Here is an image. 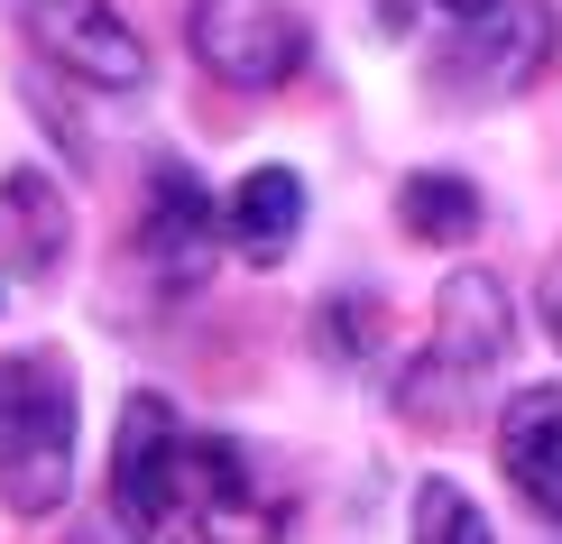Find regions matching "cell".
I'll list each match as a JSON object with an SVG mask.
<instances>
[{
  "label": "cell",
  "mask_w": 562,
  "mask_h": 544,
  "mask_svg": "<svg viewBox=\"0 0 562 544\" xmlns=\"http://www.w3.org/2000/svg\"><path fill=\"white\" fill-rule=\"evenodd\" d=\"M406 544H498L488 535V517H480V499L461 480H415V526H406Z\"/></svg>",
  "instance_id": "7c38bea8"
},
{
  "label": "cell",
  "mask_w": 562,
  "mask_h": 544,
  "mask_svg": "<svg viewBox=\"0 0 562 544\" xmlns=\"http://www.w3.org/2000/svg\"><path fill=\"white\" fill-rule=\"evenodd\" d=\"M184 46H194V65L231 92H277L304 75V56H314V37H304V19L286 0H194L184 10Z\"/></svg>",
  "instance_id": "5b68a950"
},
{
  "label": "cell",
  "mask_w": 562,
  "mask_h": 544,
  "mask_svg": "<svg viewBox=\"0 0 562 544\" xmlns=\"http://www.w3.org/2000/svg\"><path fill=\"white\" fill-rule=\"evenodd\" d=\"M222 249L231 241H222V212L203 195V176L184 167V157H157L148 167V212H138V258H148V277L176 287V296H194Z\"/></svg>",
  "instance_id": "8992f818"
},
{
  "label": "cell",
  "mask_w": 562,
  "mask_h": 544,
  "mask_svg": "<svg viewBox=\"0 0 562 544\" xmlns=\"http://www.w3.org/2000/svg\"><path fill=\"white\" fill-rule=\"evenodd\" d=\"M498 470H507V489H517L544 526H562V388H517L507 397Z\"/></svg>",
  "instance_id": "ba28073f"
},
{
  "label": "cell",
  "mask_w": 562,
  "mask_h": 544,
  "mask_svg": "<svg viewBox=\"0 0 562 544\" xmlns=\"http://www.w3.org/2000/svg\"><path fill=\"white\" fill-rule=\"evenodd\" d=\"M480 185L471 176H452V167H425V176H406L396 185V222H406V241H425V249H461L480 231Z\"/></svg>",
  "instance_id": "8fae6325"
},
{
  "label": "cell",
  "mask_w": 562,
  "mask_h": 544,
  "mask_svg": "<svg viewBox=\"0 0 562 544\" xmlns=\"http://www.w3.org/2000/svg\"><path fill=\"white\" fill-rule=\"evenodd\" d=\"M507 351H517V304L488 268H452L434 296V342L415 351V369L396 378V415L415 424H452L471 407L480 378L507 369Z\"/></svg>",
  "instance_id": "3957f363"
},
{
  "label": "cell",
  "mask_w": 562,
  "mask_h": 544,
  "mask_svg": "<svg viewBox=\"0 0 562 544\" xmlns=\"http://www.w3.org/2000/svg\"><path fill=\"white\" fill-rule=\"evenodd\" d=\"M111 517L130 544H222L259 517V470L240 443L184 434L157 388H138L111 434Z\"/></svg>",
  "instance_id": "6da1fadb"
},
{
  "label": "cell",
  "mask_w": 562,
  "mask_h": 544,
  "mask_svg": "<svg viewBox=\"0 0 562 544\" xmlns=\"http://www.w3.org/2000/svg\"><path fill=\"white\" fill-rule=\"evenodd\" d=\"M544 333H553V351H562V249H553V268H544Z\"/></svg>",
  "instance_id": "5bb4252c"
},
{
  "label": "cell",
  "mask_w": 562,
  "mask_h": 544,
  "mask_svg": "<svg viewBox=\"0 0 562 544\" xmlns=\"http://www.w3.org/2000/svg\"><path fill=\"white\" fill-rule=\"evenodd\" d=\"M65 241H75V212H65L56 176L46 167H10L0 176V277L46 287V277L65 268Z\"/></svg>",
  "instance_id": "9c48e42d"
},
{
  "label": "cell",
  "mask_w": 562,
  "mask_h": 544,
  "mask_svg": "<svg viewBox=\"0 0 562 544\" xmlns=\"http://www.w3.org/2000/svg\"><path fill=\"white\" fill-rule=\"evenodd\" d=\"M314 342L341 351V360H360V351L379 342V304H369V296H333V304L314 314Z\"/></svg>",
  "instance_id": "4fadbf2b"
},
{
  "label": "cell",
  "mask_w": 562,
  "mask_h": 544,
  "mask_svg": "<svg viewBox=\"0 0 562 544\" xmlns=\"http://www.w3.org/2000/svg\"><path fill=\"white\" fill-rule=\"evenodd\" d=\"M562 46L553 0H480V10L442 19V46L425 56V75L442 102H517V92L544 84Z\"/></svg>",
  "instance_id": "277c9868"
},
{
  "label": "cell",
  "mask_w": 562,
  "mask_h": 544,
  "mask_svg": "<svg viewBox=\"0 0 562 544\" xmlns=\"http://www.w3.org/2000/svg\"><path fill=\"white\" fill-rule=\"evenodd\" d=\"M75 489V369L65 351H10L0 360V508L56 517Z\"/></svg>",
  "instance_id": "7a4b0ae2"
},
{
  "label": "cell",
  "mask_w": 562,
  "mask_h": 544,
  "mask_svg": "<svg viewBox=\"0 0 562 544\" xmlns=\"http://www.w3.org/2000/svg\"><path fill=\"white\" fill-rule=\"evenodd\" d=\"M29 46L92 92H148V46L111 0H29Z\"/></svg>",
  "instance_id": "52a82bcc"
},
{
  "label": "cell",
  "mask_w": 562,
  "mask_h": 544,
  "mask_svg": "<svg viewBox=\"0 0 562 544\" xmlns=\"http://www.w3.org/2000/svg\"><path fill=\"white\" fill-rule=\"evenodd\" d=\"M304 231V176L295 167H249L222 203V241L249 258V268H277Z\"/></svg>",
  "instance_id": "30bf717a"
}]
</instances>
